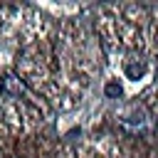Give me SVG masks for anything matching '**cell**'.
I'll return each mask as SVG.
<instances>
[{"label": "cell", "mask_w": 158, "mask_h": 158, "mask_svg": "<svg viewBox=\"0 0 158 158\" xmlns=\"http://www.w3.org/2000/svg\"><path fill=\"white\" fill-rule=\"evenodd\" d=\"M106 91H109V94H121V89H118V86H114V84H111Z\"/></svg>", "instance_id": "6da1fadb"}]
</instances>
